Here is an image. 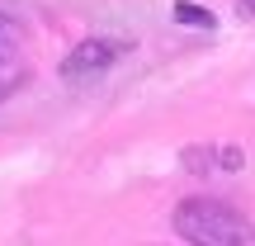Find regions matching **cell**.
I'll list each match as a JSON object with an SVG mask.
<instances>
[{"label":"cell","instance_id":"cell-4","mask_svg":"<svg viewBox=\"0 0 255 246\" xmlns=\"http://www.w3.org/2000/svg\"><path fill=\"white\" fill-rule=\"evenodd\" d=\"M184 171H194V175H218V171H241L246 166V156H241V147H232V142H222V147H184Z\"/></svg>","mask_w":255,"mask_h":246},{"label":"cell","instance_id":"cell-5","mask_svg":"<svg viewBox=\"0 0 255 246\" xmlns=\"http://www.w3.org/2000/svg\"><path fill=\"white\" fill-rule=\"evenodd\" d=\"M175 19H180V24H194V28H213V14H208V9H203V5H184V0L175 5Z\"/></svg>","mask_w":255,"mask_h":246},{"label":"cell","instance_id":"cell-6","mask_svg":"<svg viewBox=\"0 0 255 246\" xmlns=\"http://www.w3.org/2000/svg\"><path fill=\"white\" fill-rule=\"evenodd\" d=\"M237 9H241V14H251V19H255V0H237Z\"/></svg>","mask_w":255,"mask_h":246},{"label":"cell","instance_id":"cell-2","mask_svg":"<svg viewBox=\"0 0 255 246\" xmlns=\"http://www.w3.org/2000/svg\"><path fill=\"white\" fill-rule=\"evenodd\" d=\"M128 47H132V43H123V38L90 33V38H81V43H76L71 52L62 57L57 76H62L66 85H90V81H100L104 71H114V66L123 62V57H128Z\"/></svg>","mask_w":255,"mask_h":246},{"label":"cell","instance_id":"cell-1","mask_svg":"<svg viewBox=\"0 0 255 246\" xmlns=\"http://www.w3.org/2000/svg\"><path fill=\"white\" fill-rule=\"evenodd\" d=\"M175 232L189 246H255V223L241 209H232L222 199H208V194L180 199Z\"/></svg>","mask_w":255,"mask_h":246},{"label":"cell","instance_id":"cell-3","mask_svg":"<svg viewBox=\"0 0 255 246\" xmlns=\"http://www.w3.org/2000/svg\"><path fill=\"white\" fill-rule=\"evenodd\" d=\"M28 81V52H24V33L19 24L0 9V104Z\"/></svg>","mask_w":255,"mask_h":246}]
</instances>
